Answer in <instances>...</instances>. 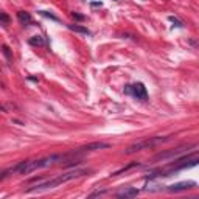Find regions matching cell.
<instances>
[{"mask_svg":"<svg viewBox=\"0 0 199 199\" xmlns=\"http://www.w3.org/2000/svg\"><path fill=\"white\" fill-rule=\"evenodd\" d=\"M68 159V154H53L48 156V157H42V159H34V160H24V162L17 163L14 168H11L9 171H5L3 176L8 173H20V174H30L33 171L42 170V168H48L53 165H58V163H62L64 160ZM2 176V177H3Z\"/></svg>","mask_w":199,"mask_h":199,"instance_id":"1","label":"cell"},{"mask_svg":"<svg viewBox=\"0 0 199 199\" xmlns=\"http://www.w3.org/2000/svg\"><path fill=\"white\" fill-rule=\"evenodd\" d=\"M87 174V171L84 170H73V171H68V173H64L58 176V177L55 179H50V181H45V182H41L37 183L36 187H33V188L28 190V193H34V191H45V190H51V188H56V187H59L61 183H66L68 181H73L76 177H81V176Z\"/></svg>","mask_w":199,"mask_h":199,"instance_id":"2","label":"cell"},{"mask_svg":"<svg viewBox=\"0 0 199 199\" xmlns=\"http://www.w3.org/2000/svg\"><path fill=\"white\" fill-rule=\"evenodd\" d=\"M196 165H199V157L187 156V157L177 159V160H174L173 163L167 165L163 170L159 171V174H156V176H171L173 173H177V171H181V170H187V168H193Z\"/></svg>","mask_w":199,"mask_h":199,"instance_id":"3","label":"cell"},{"mask_svg":"<svg viewBox=\"0 0 199 199\" xmlns=\"http://www.w3.org/2000/svg\"><path fill=\"white\" fill-rule=\"evenodd\" d=\"M171 140V135H167V137H149V139H145L141 141H137V143L128 146L126 149V154H132V152H137V151H143V149H148V148H154L160 143H165V141H170Z\"/></svg>","mask_w":199,"mask_h":199,"instance_id":"4","label":"cell"},{"mask_svg":"<svg viewBox=\"0 0 199 199\" xmlns=\"http://www.w3.org/2000/svg\"><path fill=\"white\" fill-rule=\"evenodd\" d=\"M125 93L132 95L137 100H141V101H146L148 100V92L146 87H145L143 83H135L132 86H125Z\"/></svg>","mask_w":199,"mask_h":199,"instance_id":"5","label":"cell"},{"mask_svg":"<svg viewBox=\"0 0 199 199\" xmlns=\"http://www.w3.org/2000/svg\"><path fill=\"white\" fill-rule=\"evenodd\" d=\"M196 187V182L194 181H182V182H176L173 185H168V191H173V193H177V191H185V190H191Z\"/></svg>","mask_w":199,"mask_h":199,"instance_id":"6","label":"cell"},{"mask_svg":"<svg viewBox=\"0 0 199 199\" xmlns=\"http://www.w3.org/2000/svg\"><path fill=\"white\" fill-rule=\"evenodd\" d=\"M185 151V146H181V148H176L173 149V151H168V152H160V154H157L154 159V162L156 160H165V159H170V157H177L179 154H182V152Z\"/></svg>","mask_w":199,"mask_h":199,"instance_id":"7","label":"cell"},{"mask_svg":"<svg viewBox=\"0 0 199 199\" xmlns=\"http://www.w3.org/2000/svg\"><path fill=\"white\" fill-rule=\"evenodd\" d=\"M109 143H104V141H95V143H89L86 146H83L79 149V152H89V151H97V149H106L109 148Z\"/></svg>","mask_w":199,"mask_h":199,"instance_id":"8","label":"cell"},{"mask_svg":"<svg viewBox=\"0 0 199 199\" xmlns=\"http://www.w3.org/2000/svg\"><path fill=\"white\" fill-rule=\"evenodd\" d=\"M137 194H139V190H137V188H131V187H129V188L120 190L117 193V196L118 198H134V196H137Z\"/></svg>","mask_w":199,"mask_h":199,"instance_id":"9","label":"cell"},{"mask_svg":"<svg viewBox=\"0 0 199 199\" xmlns=\"http://www.w3.org/2000/svg\"><path fill=\"white\" fill-rule=\"evenodd\" d=\"M17 19H19V22H20L22 25L33 24V17L30 16V13H26V11H19V13H17Z\"/></svg>","mask_w":199,"mask_h":199,"instance_id":"10","label":"cell"},{"mask_svg":"<svg viewBox=\"0 0 199 199\" xmlns=\"http://www.w3.org/2000/svg\"><path fill=\"white\" fill-rule=\"evenodd\" d=\"M68 28L72 30V31H76V33H83V34H87L89 36L90 31L86 28V26H81V25H68Z\"/></svg>","mask_w":199,"mask_h":199,"instance_id":"11","label":"cell"},{"mask_svg":"<svg viewBox=\"0 0 199 199\" xmlns=\"http://www.w3.org/2000/svg\"><path fill=\"white\" fill-rule=\"evenodd\" d=\"M28 42H30V45H34V47H42L44 45V39L41 36H33Z\"/></svg>","mask_w":199,"mask_h":199,"instance_id":"12","label":"cell"},{"mask_svg":"<svg viewBox=\"0 0 199 199\" xmlns=\"http://www.w3.org/2000/svg\"><path fill=\"white\" fill-rule=\"evenodd\" d=\"M2 51H3V55H5L6 61H8V64L13 62V55H11V51H9L8 45H2Z\"/></svg>","mask_w":199,"mask_h":199,"instance_id":"13","label":"cell"},{"mask_svg":"<svg viewBox=\"0 0 199 199\" xmlns=\"http://www.w3.org/2000/svg\"><path fill=\"white\" fill-rule=\"evenodd\" d=\"M168 20H171V22H173V24H174V26H177V28H183V24H182L181 20H177V19H176V17L170 16V17H168Z\"/></svg>","mask_w":199,"mask_h":199,"instance_id":"14","label":"cell"},{"mask_svg":"<svg viewBox=\"0 0 199 199\" xmlns=\"http://www.w3.org/2000/svg\"><path fill=\"white\" fill-rule=\"evenodd\" d=\"M39 14H41V16H45V17H50L51 20H55V22H58V20H59V19L56 17V16H53V14L47 13V11H39Z\"/></svg>","mask_w":199,"mask_h":199,"instance_id":"15","label":"cell"},{"mask_svg":"<svg viewBox=\"0 0 199 199\" xmlns=\"http://www.w3.org/2000/svg\"><path fill=\"white\" fill-rule=\"evenodd\" d=\"M0 19H2V25H3V26H8L9 19H8V16H6V13H2V14H0Z\"/></svg>","mask_w":199,"mask_h":199,"instance_id":"16","label":"cell"},{"mask_svg":"<svg viewBox=\"0 0 199 199\" xmlns=\"http://www.w3.org/2000/svg\"><path fill=\"white\" fill-rule=\"evenodd\" d=\"M73 17L76 19V20H83L84 16H81V14H78V13H73Z\"/></svg>","mask_w":199,"mask_h":199,"instance_id":"17","label":"cell"}]
</instances>
